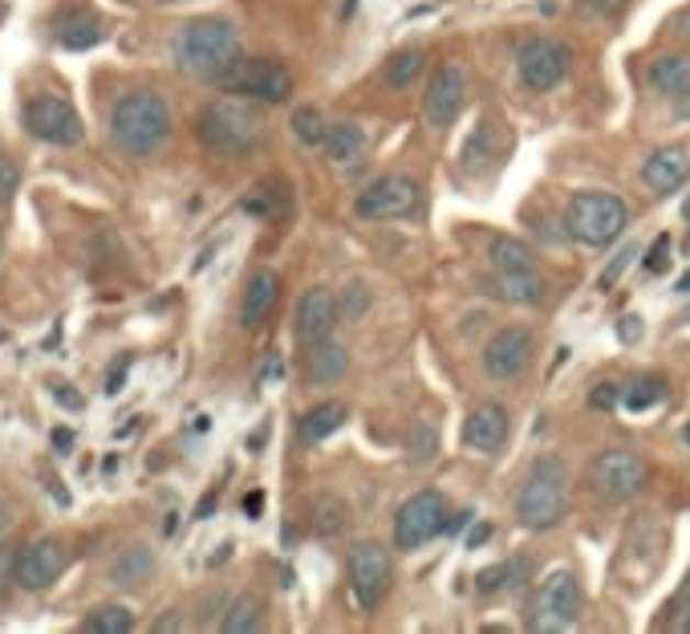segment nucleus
I'll return each instance as SVG.
<instances>
[{
	"label": "nucleus",
	"instance_id": "ea45409f",
	"mask_svg": "<svg viewBox=\"0 0 690 634\" xmlns=\"http://www.w3.org/2000/svg\"><path fill=\"white\" fill-rule=\"evenodd\" d=\"M634 257H637V244H625L622 253H617V257H613L610 265L601 269V277H598V285H601V289H613V285L622 281V277H625V269L634 265Z\"/></svg>",
	"mask_w": 690,
	"mask_h": 634
},
{
	"label": "nucleus",
	"instance_id": "58836bf2",
	"mask_svg": "<svg viewBox=\"0 0 690 634\" xmlns=\"http://www.w3.org/2000/svg\"><path fill=\"white\" fill-rule=\"evenodd\" d=\"M16 191H21V167H16V159L0 155V212L13 203Z\"/></svg>",
	"mask_w": 690,
	"mask_h": 634
},
{
	"label": "nucleus",
	"instance_id": "09e8293b",
	"mask_svg": "<svg viewBox=\"0 0 690 634\" xmlns=\"http://www.w3.org/2000/svg\"><path fill=\"white\" fill-rule=\"evenodd\" d=\"M126 366H131V358H122V366H114V370H110V378H107V391L110 394L122 391V382H126Z\"/></svg>",
	"mask_w": 690,
	"mask_h": 634
},
{
	"label": "nucleus",
	"instance_id": "f3484780",
	"mask_svg": "<svg viewBox=\"0 0 690 634\" xmlns=\"http://www.w3.org/2000/svg\"><path fill=\"white\" fill-rule=\"evenodd\" d=\"M532 354V334L524 325H504L500 334H491V342L483 346V375L496 378V382H508L516 378L524 366H528Z\"/></svg>",
	"mask_w": 690,
	"mask_h": 634
},
{
	"label": "nucleus",
	"instance_id": "473e14b6",
	"mask_svg": "<svg viewBox=\"0 0 690 634\" xmlns=\"http://www.w3.org/2000/svg\"><path fill=\"white\" fill-rule=\"evenodd\" d=\"M342 529H345V504L337 497H330V492H321L313 500V533L318 537H337Z\"/></svg>",
	"mask_w": 690,
	"mask_h": 634
},
{
	"label": "nucleus",
	"instance_id": "2f4dec72",
	"mask_svg": "<svg viewBox=\"0 0 690 634\" xmlns=\"http://www.w3.org/2000/svg\"><path fill=\"white\" fill-rule=\"evenodd\" d=\"M423 66H426V54L423 49H402V54H394L390 57V66L382 69V78H386V86H394V90H407L419 74H423Z\"/></svg>",
	"mask_w": 690,
	"mask_h": 634
},
{
	"label": "nucleus",
	"instance_id": "c9c22d12",
	"mask_svg": "<svg viewBox=\"0 0 690 634\" xmlns=\"http://www.w3.org/2000/svg\"><path fill=\"white\" fill-rule=\"evenodd\" d=\"M81 631H90V634H126V631H134V614L126 607H98L90 619L81 622Z\"/></svg>",
	"mask_w": 690,
	"mask_h": 634
},
{
	"label": "nucleus",
	"instance_id": "bb28decb",
	"mask_svg": "<svg viewBox=\"0 0 690 634\" xmlns=\"http://www.w3.org/2000/svg\"><path fill=\"white\" fill-rule=\"evenodd\" d=\"M244 212H253L260 220H289L292 212V196L285 183H260V188L244 200Z\"/></svg>",
	"mask_w": 690,
	"mask_h": 634
},
{
	"label": "nucleus",
	"instance_id": "6e6552de",
	"mask_svg": "<svg viewBox=\"0 0 690 634\" xmlns=\"http://www.w3.org/2000/svg\"><path fill=\"white\" fill-rule=\"evenodd\" d=\"M25 131L49 147H81L86 143V126H81L78 110L69 107L62 94H37L25 102Z\"/></svg>",
	"mask_w": 690,
	"mask_h": 634
},
{
	"label": "nucleus",
	"instance_id": "9b49d317",
	"mask_svg": "<svg viewBox=\"0 0 690 634\" xmlns=\"http://www.w3.org/2000/svg\"><path fill=\"white\" fill-rule=\"evenodd\" d=\"M650 480V468L646 459L625 452V447H610L593 459V485H598L601 497L610 500H634L642 488Z\"/></svg>",
	"mask_w": 690,
	"mask_h": 634
},
{
	"label": "nucleus",
	"instance_id": "e433bc0d",
	"mask_svg": "<svg viewBox=\"0 0 690 634\" xmlns=\"http://www.w3.org/2000/svg\"><path fill=\"white\" fill-rule=\"evenodd\" d=\"M407 452H411V464L414 468H423L431 459L438 456V432L431 423H414L411 427V440H407Z\"/></svg>",
	"mask_w": 690,
	"mask_h": 634
},
{
	"label": "nucleus",
	"instance_id": "dca6fc26",
	"mask_svg": "<svg viewBox=\"0 0 690 634\" xmlns=\"http://www.w3.org/2000/svg\"><path fill=\"white\" fill-rule=\"evenodd\" d=\"M69 566V549L62 545L57 537H41L33 541V545H25L21 549V557H16V569H13V578L21 590H49L62 574H66Z\"/></svg>",
	"mask_w": 690,
	"mask_h": 634
},
{
	"label": "nucleus",
	"instance_id": "de8ad7c7",
	"mask_svg": "<svg viewBox=\"0 0 690 634\" xmlns=\"http://www.w3.org/2000/svg\"><path fill=\"white\" fill-rule=\"evenodd\" d=\"M155 634H171V631H183V619H179V610H167V619H159L151 626Z\"/></svg>",
	"mask_w": 690,
	"mask_h": 634
},
{
	"label": "nucleus",
	"instance_id": "4be33fe9",
	"mask_svg": "<svg viewBox=\"0 0 690 634\" xmlns=\"http://www.w3.org/2000/svg\"><path fill=\"white\" fill-rule=\"evenodd\" d=\"M491 293L512 301V305H541L545 293H548V285L536 269H520V272H500Z\"/></svg>",
	"mask_w": 690,
	"mask_h": 634
},
{
	"label": "nucleus",
	"instance_id": "9d476101",
	"mask_svg": "<svg viewBox=\"0 0 690 634\" xmlns=\"http://www.w3.org/2000/svg\"><path fill=\"white\" fill-rule=\"evenodd\" d=\"M349 590H354V602L361 610H374L390 590V549L378 545V541H361L358 549L349 554Z\"/></svg>",
	"mask_w": 690,
	"mask_h": 634
},
{
	"label": "nucleus",
	"instance_id": "f704fd0d",
	"mask_svg": "<svg viewBox=\"0 0 690 634\" xmlns=\"http://www.w3.org/2000/svg\"><path fill=\"white\" fill-rule=\"evenodd\" d=\"M488 159H491V122L479 119L476 131L467 135L464 151H459V167H464V171H479Z\"/></svg>",
	"mask_w": 690,
	"mask_h": 634
},
{
	"label": "nucleus",
	"instance_id": "72a5a7b5",
	"mask_svg": "<svg viewBox=\"0 0 690 634\" xmlns=\"http://www.w3.org/2000/svg\"><path fill=\"white\" fill-rule=\"evenodd\" d=\"M666 403V387L658 382V378H637V382H630L622 394V407L625 411H634V415H642V411H650V407Z\"/></svg>",
	"mask_w": 690,
	"mask_h": 634
},
{
	"label": "nucleus",
	"instance_id": "a18cd8bd",
	"mask_svg": "<svg viewBox=\"0 0 690 634\" xmlns=\"http://www.w3.org/2000/svg\"><path fill=\"white\" fill-rule=\"evenodd\" d=\"M508 574H512V566H491L479 574V594H496L500 586L508 581Z\"/></svg>",
	"mask_w": 690,
	"mask_h": 634
},
{
	"label": "nucleus",
	"instance_id": "412c9836",
	"mask_svg": "<svg viewBox=\"0 0 690 634\" xmlns=\"http://www.w3.org/2000/svg\"><path fill=\"white\" fill-rule=\"evenodd\" d=\"M370 147V135H366V126L354 119L345 122H333L330 135H325V159L337 163V167H349V163H358Z\"/></svg>",
	"mask_w": 690,
	"mask_h": 634
},
{
	"label": "nucleus",
	"instance_id": "13d9d810",
	"mask_svg": "<svg viewBox=\"0 0 690 634\" xmlns=\"http://www.w3.org/2000/svg\"><path fill=\"white\" fill-rule=\"evenodd\" d=\"M678 293H690V272H682V281H678Z\"/></svg>",
	"mask_w": 690,
	"mask_h": 634
},
{
	"label": "nucleus",
	"instance_id": "37998d69",
	"mask_svg": "<svg viewBox=\"0 0 690 634\" xmlns=\"http://www.w3.org/2000/svg\"><path fill=\"white\" fill-rule=\"evenodd\" d=\"M622 394H625V387H617V382H601V387H593V394H589V407L613 411V407H622Z\"/></svg>",
	"mask_w": 690,
	"mask_h": 634
},
{
	"label": "nucleus",
	"instance_id": "aec40b11",
	"mask_svg": "<svg viewBox=\"0 0 690 634\" xmlns=\"http://www.w3.org/2000/svg\"><path fill=\"white\" fill-rule=\"evenodd\" d=\"M690 176V151L687 147H658L650 159L642 163V179L646 188L666 196V191H678Z\"/></svg>",
	"mask_w": 690,
	"mask_h": 634
},
{
	"label": "nucleus",
	"instance_id": "7c9ffc66",
	"mask_svg": "<svg viewBox=\"0 0 690 634\" xmlns=\"http://www.w3.org/2000/svg\"><path fill=\"white\" fill-rule=\"evenodd\" d=\"M325 135H330V122L318 107H301L292 110V138L305 143V147H325Z\"/></svg>",
	"mask_w": 690,
	"mask_h": 634
},
{
	"label": "nucleus",
	"instance_id": "4468645a",
	"mask_svg": "<svg viewBox=\"0 0 690 634\" xmlns=\"http://www.w3.org/2000/svg\"><path fill=\"white\" fill-rule=\"evenodd\" d=\"M464 98H467V69L447 62V66H438L426 81V94H423V119L426 126H435V131H447L455 119H459V110H464Z\"/></svg>",
	"mask_w": 690,
	"mask_h": 634
},
{
	"label": "nucleus",
	"instance_id": "4c0bfd02",
	"mask_svg": "<svg viewBox=\"0 0 690 634\" xmlns=\"http://www.w3.org/2000/svg\"><path fill=\"white\" fill-rule=\"evenodd\" d=\"M337 310H342V322H361V313L370 310V289L361 281L345 285L342 298H337Z\"/></svg>",
	"mask_w": 690,
	"mask_h": 634
},
{
	"label": "nucleus",
	"instance_id": "bf43d9fd",
	"mask_svg": "<svg viewBox=\"0 0 690 634\" xmlns=\"http://www.w3.org/2000/svg\"><path fill=\"white\" fill-rule=\"evenodd\" d=\"M682 440H687V447H690V419H687V427H682Z\"/></svg>",
	"mask_w": 690,
	"mask_h": 634
},
{
	"label": "nucleus",
	"instance_id": "cd10ccee",
	"mask_svg": "<svg viewBox=\"0 0 690 634\" xmlns=\"http://www.w3.org/2000/svg\"><path fill=\"white\" fill-rule=\"evenodd\" d=\"M107 37V29L93 13H69L57 29V41L66 45V49H93L98 41Z\"/></svg>",
	"mask_w": 690,
	"mask_h": 634
},
{
	"label": "nucleus",
	"instance_id": "f8f14e48",
	"mask_svg": "<svg viewBox=\"0 0 690 634\" xmlns=\"http://www.w3.org/2000/svg\"><path fill=\"white\" fill-rule=\"evenodd\" d=\"M414 208H419V183L411 176H402V171L374 179L370 188L358 196V203H354V212L361 220H399L411 216Z\"/></svg>",
	"mask_w": 690,
	"mask_h": 634
},
{
	"label": "nucleus",
	"instance_id": "393cba45",
	"mask_svg": "<svg viewBox=\"0 0 690 634\" xmlns=\"http://www.w3.org/2000/svg\"><path fill=\"white\" fill-rule=\"evenodd\" d=\"M345 415H349V407L337 403V399L318 403L313 411H305V419H301V440H305V444H321V440H330V435L345 423Z\"/></svg>",
	"mask_w": 690,
	"mask_h": 634
},
{
	"label": "nucleus",
	"instance_id": "79ce46f5",
	"mask_svg": "<svg viewBox=\"0 0 690 634\" xmlns=\"http://www.w3.org/2000/svg\"><path fill=\"white\" fill-rule=\"evenodd\" d=\"M666 269H670V236H666V232H658V236H654V244L646 248V272L663 277Z\"/></svg>",
	"mask_w": 690,
	"mask_h": 634
},
{
	"label": "nucleus",
	"instance_id": "ddd939ff",
	"mask_svg": "<svg viewBox=\"0 0 690 634\" xmlns=\"http://www.w3.org/2000/svg\"><path fill=\"white\" fill-rule=\"evenodd\" d=\"M581 607H585L581 581L572 578L569 569L548 574L541 581V590H536V610H541L536 631H565V626H572V622L581 619Z\"/></svg>",
	"mask_w": 690,
	"mask_h": 634
},
{
	"label": "nucleus",
	"instance_id": "b1692460",
	"mask_svg": "<svg viewBox=\"0 0 690 634\" xmlns=\"http://www.w3.org/2000/svg\"><path fill=\"white\" fill-rule=\"evenodd\" d=\"M654 90H663L670 98H690V57L687 54H666L650 66Z\"/></svg>",
	"mask_w": 690,
	"mask_h": 634
},
{
	"label": "nucleus",
	"instance_id": "c85d7f7f",
	"mask_svg": "<svg viewBox=\"0 0 690 634\" xmlns=\"http://www.w3.org/2000/svg\"><path fill=\"white\" fill-rule=\"evenodd\" d=\"M220 631H224V634H256V631H265V602H256V598H236V602L224 610Z\"/></svg>",
	"mask_w": 690,
	"mask_h": 634
},
{
	"label": "nucleus",
	"instance_id": "a878e982",
	"mask_svg": "<svg viewBox=\"0 0 690 634\" xmlns=\"http://www.w3.org/2000/svg\"><path fill=\"white\" fill-rule=\"evenodd\" d=\"M151 574H155V554H151L146 545L122 549L119 561L110 566V581H114V586H143Z\"/></svg>",
	"mask_w": 690,
	"mask_h": 634
},
{
	"label": "nucleus",
	"instance_id": "3c124183",
	"mask_svg": "<svg viewBox=\"0 0 690 634\" xmlns=\"http://www.w3.org/2000/svg\"><path fill=\"white\" fill-rule=\"evenodd\" d=\"M585 9H593V13H617L622 9V0H585Z\"/></svg>",
	"mask_w": 690,
	"mask_h": 634
},
{
	"label": "nucleus",
	"instance_id": "052dcab7",
	"mask_svg": "<svg viewBox=\"0 0 690 634\" xmlns=\"http://www.w3.org/2000/svg\"><path fill=\"white\" fill-rule=\"evenodd\" d=\"M163 4H183V0H163Z\"/></svg>",
	"mask_w": 690,
	"mask_h": 634
},
{
	"label": "nucleus",
	"instance_id": "8fccbe9b",
	"mask_svg": "<svg viewBox=\"0 0 690 634\" xmlns=\"http://www.w3.org/2000/svg\"><path fill=\"white\" fill-rule=\"evenodd\" d=\"M260 509H265V492H248V497H244V513L253 516H260Z\"/></svg>",
	"mask_w": 690,
	"mask_h": 634
},
{
	"label": "nucleus",
	"instance_id": "0eeeda50",
	"mask_svg": "<svg viewBox=\"0 0 690 634\" xmlns=\"http://www.w3.org/2000/svg\"><path fill=\"white\" fill-rule=\"evenodd\" d=\"M452 525V509L438 488H423L411 500H402L399 516H394V549H419L426 541H435L443 529Z\"/></svg>",
	"mask_w": 690,
	"mask_h": 634
},
{
	"label": "nucleus",
	"instance_id": "423d86ee",
	"mask_svg": "<svg viewBox=\"0 0 690 634\" xmlns=\"http://www.w3.org/2000/svg\"><path fill=\"white\" fill-rule=\"evenodd\" d=\"M227 94L248 98V102H265V107H280L292 94V74L277 57H236V66L220 78Z\"/></svg>",
	"mask_w": 690,
	"mask_h": 634
},
{
	"label": "nucleus",
	"instance_id": "6ab92c4d",
	"mask_svg": "<svg viewBox=\"0 0 690 634\" xmlns=\"http://www.w3.org/2000/svg\"><path fill=\"white\" fill-rule=\"evenodd\" d=\"M280 301V277L277 269H256L244 285V298H240V325L244 330H256L265 322L268 313L277 310Z\"/></svg>",
	"mask_w": 690,
	"mask_h": 634
},
{
	"label": "nucleus",
	"instance_id": "864d4df0",
	"mask_svg": "<svg viewBox=\"0 0 690 634\" xmlns=\"http://www.w3.org/2000/svg\"><path fill=\"white\" fill-rule=\"evenodd\" d=\"M215 504H220V492H208V497L200 500V509H196V516H200V521H208V516H212V509Z\"/></svg>",
	"mask_w": 690,
	"mask_h": 634
},
{
	"label": "nucleus",
	"instance_id": "a19ab883",
	"mask_svg": "<svg viewBox=\"0 0 690 634\" xmlns=\"http://www.w3.org/2000/svg\"><path fill=\"white\" fill-rule=\"evenodd\" d=\"M666 614H670V619H666L670 631H690V578H687V586L675 594V602L666 607Z\"/></svg>",
	"mask_w": 690,
	"mask_h": 634
},
{
	"label": "nucleus",
	"instance_id": "1a4fd4ad",
	"mask_svg": "<svg viewBox=\"0 0 690 634\" xmlns=\"http://www.w3.org/2000/svg\"><path fill=\"white\" fill-rule=\"evenodd\" d=\"M569 66H572V49L565 41L541 37V41H528V45L520 49V81L528 86L532 94L557 90L560 81L569 78Z\"/></svg>",
	"mask_w": 690,
	"mask_h": 634
},
{
	"label": "nucleus",
	"instance_id": "49530a36",
	"mask_svg": "<svg viewBox=\"0 0 690 634\" xmlns=\"http://www.w3.org/2000/svg\"><path fill=\"white\" fill-rule=\"evenodd\" d=\"M488 541H491V525L488 521H476L471 533H467V549H479V545H488Z\"/></svg>",
	"mask_w": 690,
	"mask_h": 634
},
{
	"label": "nucleus",
	"instance_id": "f03ea898",
	"mask_svg": "<svg viewBox=\"0 0 690 634\" xmlns=\"http://www.w3.org/2000/svg\"><path fill=\"white\" fill-rule=\"evenodd\" d=\"M240 57V33L227 16H200L175 33L171 62L187 78L220 81Z\"/></svg>",
	"mask_w": 690,
	"mask_h": 634
},
{
	"label": "nucleus",
	"instance_id": "c03bdc74",
	"mask_svg": "<svg viewBox=\"0 0 690 634\" xmlns=\"http://www.w3.org/2000/svg\"><path fill=\"white\" fill-rule=\"evenodd\" d=\"M642 334H646V325H642V318H637V313H625L622 322H617V337H622L625 346H637V342H642Z\"/></svg>",
	"mask_w": 690,
	"mask_h": 634
},
{
	"label": "nucleus",
	"instance_id": "7ed1b4c3",
	"mask_svg": "<svg viewBox=\"0 0 690 634\" xmlns=\"http://www.w3.org/2000/svg\"><path fill=\"white\" fill-rule=\"evenodd\" d=\"M196 135L208 151L215 155H227V159H236V155H248L265 143L268 135V122L265 114L256 107H248V98L244 102H212V107H203L196 114Z\"/></svg>",
	"mask_w": 690,
	"mask_h": 634
},
{
	"label": "nucleus",
	"instance_id": "2eb2a0df",
	"mask_svg": "<svg viewBox=\"0 0 690 634\" xmlns=\"http://www.w3.org/2000/svg\"><path fill=\"white\" fill-rule=\"evenodd\" d=\"M342 322V310H337V293H330L325 285H313L301 293L297 301V310H292V337L301 342V346H321V342H330L333 337V325Z\"/></svg>",
	"mask_w": 690,
	"mask_h": 634
},
{
	"label": "nucleus",
	"instance_id": "603ef678",
	"mask_svg": "<svg viewBox=\"0 0 690 634\" xmlns=\"http://www.w3.org/2000/svg\"><path fill=\"white\" fill-rule=\"evenodd\" d=\"M54 447L62 452V456H69V447H74V432H69V427H57V432H54Z\"/></svg>",
	"mask_w": 690,
	"mask_h": 634
},
{
	"label": "nucleus",
	"instance_id": "39448f33",
	"mask_svg": "<svg viewBox=\"0 0 690 634\" xmlns=\"http://www.w3.org/2000/svg\"><path fill=\"white\" fill-rule=\"evenodd\" d=\"M625 220H630V208L613 191H577L569 200V208H565L569 236L581 244H593V248L617 241L625 232Z\"/></svg>",
	"mask_w": 690,
	"mask_h": 634
},
{
	"label": "nucleus",
	"instance_id": "5701e85b",
	"mask_svg": "<svg viewBox=\"0 0 690 634\" xmlns=\"http://www.w3.org/2000/svg\"><path fill=\"white\" fill-rule=\"evenodd\" d=\"M345 370H349V354L337 346V342H321V346H313V354H309V366H305V378L309 387H333V382H342Z\"/></svg>",
	"mask_w": 690,
	"mask_h": 634
},
{
	"label": "nucleus",
	"instance_id": "f257e3e1",
	"mask_svg": "<svg viewBox=\"0 0 690 634\" xmlns=\"http://www.w3.org/2000/svg\"><path fill=\"white\" fill-rule=\"evenodd\" d=\"M175 119L159 90H126L110 107V143L126 159H151L171 143Z\"/></svg>",
	"mask_w": 690,
	"mask_h": 634
},
{
	"label": "nucleus",
	"instance_id": "a211bd4d",
	"mask_svg": "<svg viewBox=\"0 0 690 634\" xmlns=\"http://www.w3.org/2000/svg\"><path fill=\"white\" fill-rule=\"evenodd\" d=\"M508 432H512V419H508V407L488 399V403H479L471 415H467V427H464V440L471 452L479 456H496L500 447L508 444Z\"/></svg>",
	"mask_w": 690,
	"mask_h": 634
},
{
	"label": "nucleus",
	"instance_id": "680f3d73",
	"mask_svg": "<svg viewBox=\"0 0 690 634\" xmlns=\"http://www.w3.org/2000/svg\"><path fill=\"white\" fill-rule=\"evenodd\" d=\"M687 244H690V236H687Z\"/></svg>",
	"mask_w": 690,
	"mask_h": 634
},
{
	"label": "nucleus",
	"instance_id": "6e6d98bb",
	"mask_svg": "<svg viewBox=\"0 0 690 634\" xmlns=\"http://www.w3.org/2000/svg\"><path fill=\"white\" fill-rule=\"evenodd\" d=\"M9 525H13V516H9V509L0 504V541H4V533H9Z\"/></svg>",
	"mask_w": 690,
	"mask_h": 634
},
{
	"label": "nucleus",
	"instance_id": "5fc2aeb1",
	"mask_svg": "<svg viewBox=\"0 0 690 634\" xmlns=\"http://www.w3.org/2000/svg\"><path fill=\"white\" fill-rule=\"evenodd\" d=\"M54 394H57V403H66V407H81V399L74 391H66V387H54Z\"/></svg>",
	"mask_w": 690,
	"mask_h": 634
},
{
	"label": "nucleus",
	"instance_id": "c756f323",
	"mask_svg": "<svg viewBox=\"0 0 690 634\" xmlns=\"http://www.w3.org/2000/svg\"><path fill=\"white\" fill-rule=\"evenodd\" d=\"M488 260L496 272H520V269H536V260H532V253L524 248L520 241H512V236H496V241L488 244Z\"/></svg>",
	"mask_w": 690,
	"mask_h": 634
},
{
	"label": "nucleus",
	"instance_id": "20e7f679",
	"mask_svg": "<svg viewBox=\"0 0 690 634\" xmlns=\"http://www.w3.org/2000/svg\"><path fill=\"white\" fill-rule=\"evenodd\" d=\"M565 504H569V476H565L560 456H536L516 497V521L524 529L545 533V529L560 525Z\"/></svg>",
	"mask_w": 690,
	"mask_h": 634
},
{
	"label": "nucleus",
	"instance_id": "4d7b16f0",
	"mask_svg": "<svg viewBox=\"0 0 690 634\" xmlns=\"http://www.w3.org/2000/svg\"><path fill=\"white\" fill-rule=\"evenodd\" d=\"M678 33H682V37H690V13L678 16Z\"/></svg>",
	"mask_w": 690,
	"mask_h": 634
}]
</instances>
